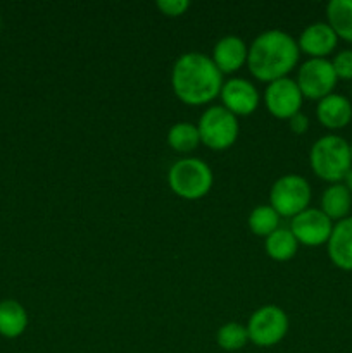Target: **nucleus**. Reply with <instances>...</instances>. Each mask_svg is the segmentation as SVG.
<instances>
[{"mask_svg":"<svg viewBox=\"0 0 352 353\" xmlns=\"http://www.w3.org/2000/svg\"><path fill=\"white\" fill-rule=\"evenodd\" d=\"M313 190L309 181L300 174H283L273 183L269 190V205L280 217H295L302 210L309 209Z\"/></svg>","mask_w":352,"mask_h":353,"instance_id":"6","label":"nucleus"},{"mask_svg":"<svg viewBox=\"0 0 352 353\" xmlns=\"http://www.w3.org/2000/svg\"><path fill=\"white\" fill-rule=\"evenodd\" d=\"M280 219H282V217L278 216V212H276L269 203H262V205H255L254 209L251 210V214H248L247 217V226L252 234L266 238L269 236L273 231L278 230Z\"/></svg>","mask_w":352,"mask_h":353,"instance_id":"21","label":"nucleus"},{"mask_svg":"<svg viewBox=\"0 0 352 353\" xmlns=\"http://www.w3.org/2000/svg\"><path fill=\"white\" fill-rule=\"evenodd\" d=\"M316 117L326 130H344L352 121V102L340 93H331L317 102Z\"/></svg>","mask_w":352,"mask_h":353,"instance_id":"15","label":"nucleus"},{"mask_svg":"<svg viewBox=\"0 0 352 353\" xmlns=\"http://www.w3.org/2000/svg\"><path fill=\"white\" fill-rule=\"evenodd\" d=\"M168 185L176 196L193 202L211 192L214 172L206 161L188 155L173 162L168 171Z\"/></svg>","mask_w":352,"mask_h":353,"instance_id":"4","label":"nucleus"},{"mask_svg":"<svg viewBox=\"0 0 352 353\" xmlns=\"http://www.w3.org/2000/svg\"><path fill=\"white\" fill-rule=\"evenodd\" d=\"M331 65L335 69V74L338 79H352V50H340L333 59H331Z\"/></svg>","mask_w":352,"mask_h":353,"instance_id":"23","label":"nucleus"},{"mask_svg":"<svg viewBox=\"0 0 352 353\" xmlns=\"http://www.w3.org/2000/svg\"><path fill=\"white\" fill-rule=\"evenodd\" d=\"M309 124H311L309 117H307L304 112L295 114V116H292L289 119V128L293 134L307 133V130H309Z\"/></svg>","mask_w":352,"mask_h":353,"instance_id":"25","label":"nucleus"},{"mask_svg":"<svg viewBox=\"0 0 352 353\" xmlns=\"http://www.w3.org/2000/svg\"><path fill=\"white\" fill-rule=\"evenodd\" d=\"M155 7L162 16L179 17L190 9V2L188 0H157Z\"/></svg>","mask_w":352,"mask_h":353,"instance_id":"24","label":"nucleus"},{"mask_svg":"<svg viewBox=\"0 0 352 353\" xmlns=\"http://www.w3.org/2000/svg\"><path fill=\"white\" fill-rule=\"evenodd\" d=\"M247 55L248 45L245 43L244 38L237 37V34H226L214 43L211 59L224 76L233 74V72L240 71L244 65H247Z\"/></svg>","mask_w":352,"mask_h":353,"instance_id":"13","label":"nucleus"},{"mask_svg":"<svg viewBox=\"0 0 352 353\" xmlns=\"http://www.w3.org/2000/svg\"><path fill=\"white\" fill-rule=\"evenodd\" d=\"M217 347L223 348L224 352H238L248 343V333L247 326L240 323H231L223 324L216 333Z\"/></svg>","mask_w":352,"mask_h":353,"instance_id":"22","label":"nucleus"},{"mask_svg":"<svg viewBox=\"0 0 352 353\" xmlns=\"http://www.w3.org/2000/svg\"><path fill=\"white\" fill-rule=\"evenodd\" d=\"M289 327L290 321L285 310L282 307L268 303V305L259 307L248 317V341L255 347L271 348L283 341V338L289 333Z\"/></svg>","mask_w":352,"mask_h":353,"instance_id":"7","label":"nucleus"},{"mask_svg":"<svg viewBox=\"0 0 352 353\" xmlns=\"http://www.w3.org/2000/svg\"><path fill=\"white\" fill-rule=\"evenodd\" d=\"M326 23L338 40L352 43V0H330L326 6Z\"/></svg>","mask_w":352,"mask_h":353,"instance_id":"18","label":"nucleus"},{"mask_svg":"<svg viewBox=\"0 0 352 353\" xmlns=\"http://www.w3.org/2000/svg\"><path fill=\"white\" fill-rule=\"evenodd\" d=\"M337 43L338 37L324 21L311 23L297 38L300 52L309 55V59H328V55L337 48Z\"/></svg>","mask_w":352,"mask_h":353,"instance_id":"12","label":"nucleus"},{"mask_svg":"<svg viewBox=\"0 0 352 353\" xmlns=\"http://www.w3.org/2000/svg\"><path fill=\"white\" fill-rule=\"evenodd\" d=\"M299 59L300 48L292 34L283 30H266L248 45L247 68L257 81L271 83L289 78Z\"/></svg>","mask_w":352,"mask_h":353,"instance_id":"2","label":"nucleus"},{"mask_svg":"<svg viewBox=\"0 0 352 353\" xmlns=\"http://www.w3.org/2000/svg\"><path fill=\"white\" fill-rule=\"evenodd\" d=\"M166 141H168L169 148L173 152L188 157L190 152H193L200 145V134L199 130H197V124L186 123V121L173 124L168 130V134H166Z\"/></svg>","mask_w":352,"mask_h":353,"instance_id":"19","label":"nucleus"},{"mask_svg":"<svg viewBox=\"0 0 352 353\" xmlns=\"http://www.w3.org/2000/svg\"><path fill=\"white\" fill-rule=\"evenodd\" d=\"M223 72L216 68L211 55L202 52H185L171 69V88L179 102L199 107L217 99L223 88Z\"/></svg>","mask_w":352,"mask_h":353,"instance_id":"1","label":"nucleus"},{"mask_svg":"<svg viewBox=\"0 0 352 353\" xmlns=\"http://www.w3.org/2000/svg\"><path fill=\"white\" fill-rule=\"evenodd\" d=\"M221 105L233 116H251L261 103V93L257 86L245 78H230L223 83L219 93Z\"/></svg>","mask_w":352,"mask_h":353,"instance_id":"11","label":"nucleus"},{"mask_svg":"<svg viewBox=\"0 0 352 353\" xmlns=\"http://www.w3.org/2000/svg\"><path fill=\"white\" fill-rule=\"evenodd\" d=\"M351 157H352V143H351Z\"/></svg>","mask_w":352,"mask_h":353,"instance_id":"27","label":"nucleus"},{"mask_svg":"<svg viewBox=\"0 0 352 353\" xmlns=\"http://www.w3.org/2000/svg\"><path fill=\"white\" fill-rule=\"evenodd\" d=\"M345 185V188L349 190V192H351V195H352V168H351V171L347 172V174H345V178H344V181H342Z\"/></svg>","mask_w":352,"mask_h":353,"instance_id":"26","label":"nucleus"},{"mask_svg":"<svg viewBox=\"0 0 352 353\" xmlns=\"http://www.w3.org/2000/svg\"><path fill=\"white\" fill-rule=\"evenodd\" d=\"M28 314L16 300H3L0 303V334L6 338H17L26 331Z\"/></svg>","mask_w":352,"mask_h":353,"instance_id":"20","label":"nucleus"},{"mask_svg":"<svg viewBox=\"0 0 352 353\" xmlns=\"http://www.w3.org/2000/svg\"><path fill=\"white\" fill-rule=\"evenodd\" d=\"M333 221L326 216L321 209H309L302 210L292 217L290 221V231L297 238L299 245L304 247H321L326 245L333 231Z\"/></svg>","mask_w":352,"mask_h":353,"instance_id":"10","label":"nucleus"},{"mask_svg":"<svg viewBox=\"0 0 352 353\" xmlns=\"http://www.w3.org/2000/svg\"><path fill=\"white\" fill-rule=\"evenodd\" d=\"M299 241L293 236L290 228H282L273 231L269 236L264 238V250L269 259L276 262H289L292 261L299 250Z\"/></svg>","mask_w":352,"mask_h":353,"instance_id":"17","label":"nucleus"},{"mask_svg":"<svg viewBox=\"0 0 352 353\" xmlns=\"http://www.w3.org/2000/svg\"><path fill=\"white\" fill-rule=\"evenodd\" d=\"M264 105L268 112L276 119L289 121L290 117L300 112L304 103V97L297 81L292 78H282L266 85Z\"/></svg>","mask_w":352,"mask_h":353,"instance_id":"9","label":"nucleus"},{"mask_svg":"<svg viewBox=\"0 0 352 353\" xmlns=\"http://www.w3.org/2000/svg\"><path fill=\"white\" fill-rule=\"evenodd\" d=\"M295 81L304 99L320 102L333 93L338 78L330 59H307L299 65Z\"/></svg>","mask_w":352,"mask_h":353,"instance_id":"8","label":"nucleus"},{"mask_svg":"<svg viewBox=\"0 0 352 353\" xmlns=\"http://www.w3.org/2000/svg\"><path fill=\"white\" fill-rule=\"evenodd\" d=\"M326 250L335 268L352 271V216L333 224Z\"/></svg>","mask_w":352,"mask_h":353,"instance_id":"14","label":"nucleus"},{"mask_svg":"<svg viewBox=\"0 0 352 353\" xmlns=\"http://www.w3.org/2000/svg\"><path fill=\"white\" fill-rule=\"evenodd\" d=\"M309 165L323 181L330 185L342 183L352 168L351 143L338 134L317 138L309 150Z\"/></svg>","mask_w":352,"mask_h":353,"instance_id":"3","label":"nucleus"},{"mask_svg":"<svg viewBox=\"0 0 352 353\" xmlns=\"http://www.w3.org/2000/svg\"><path fill=\"white\" fill-rule=\"evenodd\" d=\"M320 209L330 217L331 221H342L349 217L352 209V195L344 183L328 185L320 200Z\"/></svg>","mask_w":352,"mask_h":353,"instance_id":"16","label":"nucleus"},{"mask_svg":"<svg viewBox=\"0 0 352 353\" xmlns=\"http://www.w3.org/2000/svg\"><path fill=\"white\" fill-rule=\"evenodd\" d=\"M200 143L209 150L223 152L233 147L240 134L238 117L233 116L223 105H211L204 110L197 123Z\"/></svg>","mask_w":352,"mask_h":353,"instance_id":"5","label":"nucleus"}]
</instances>
